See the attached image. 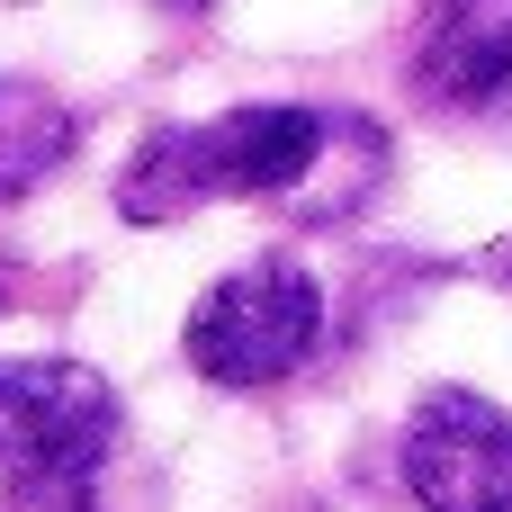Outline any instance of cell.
Returning <instances> with one entry per match:
<instances>
[{
	"mask_svg": "<svg viewBox=\"0 0 512 512\" xmlns=\"http://www.w3.org/2000/svg\"><path fill=\"white\" fill-rule=\"evenodd\" d=\"M315 153H324V108H297V99L225 108L207 126H162L117 171V216L171 225L207 198H279L315 180Z\"/></svg>",
	"mask_w": 512,
	"mask_h": 512,
	"instance_id": "cell-1",
	"label": "cell"
},
{
	"mask_svg": "<svg viewBox=\"0 0 512 512\" xmlns=\"http://www.w3.org/2000/svg\"><path fill=\"white\" fill-rule=\"evenodd\" d=\"M315 342H324V288H315V270H297L279 252L216 279L180 333V351L207 387H279L288 369L315 360Z\"/></svg>",
	"mask_w": 512,
	"mask_h": 512,
	"instance_id": "cell-2",
	"label": "cell"
},
{
	"mask_svg": "<svg viewBox=\"0 0 512 512\" xmlns=\"http://www.w3.org/2000/svg\"><path fill=\"white\" fill-rule=\"evenodd\" d=\"M117 441V396L81 360H0V477L90 486Z\"/></svg>",
	"mask_w": 512,
	"mask_h": 512,
	"instance_id": "cell-3",
	"label": "cell"
},
{
	"mask_svg": "<svg viewBox=\"0 0 512 512\" xmlns=\"http://www.w3.org/2000/svg\"><path fill=\"white\" fill-rule=\"evenodd\" d=\"M405 486L423 512H512V414L477 387H432L405 423Z\"/></svg>",
	"mask_w": 512,
	"mask_h": 512,
	"instance_id": "cell-4",
	"label": "cell"
},
{
	"mask_svg": "<svg viewBox=\"0 0 512 512\" xmlns=\"http://www.w3.org/2000/svg\"><path fill=\"white\" fill-rule=\"evenodd\" d=\"M414 81L441 108H486L512 90V0H441L423 45H414Z\"/></svg>",
	"mask_w": 512,
	"mask_h": 512,
	"instance_id": "cell-5",
	"label": "cell"
},
{
	"mask_svg": "<svg viewBox=\"0 0 512 512\" xmlns=\"http://www.w3.org/2000/svg\"><path fill=\"white\" fill-rule=\"evenodd\" d=\"M72 108L45 81H0V207L27 198L36 180H54L72 162Z\"/></svg>",
	"mask_w": 512,
	"mask_h": 512,
	"instance_id": "cell-6",
	"label": "cell"
},
{
	"mask_svg": "<svg viewBox=\"0 0 512 512\" xmlns=\"http://www.w3.org/2000/svg\"><path fill=\"white\" fill-rule=\"evenodd\" d=\"M495 279H512V234H504V243H495Z\"/></svg>",
	"mask_w": 512,
	"mask_h": 512,
	"instance_id": "cell-7",
	"label": "cell"
},
{
	"mask_svg": "<svg viewBox=\"0 0 512 512\" xmlns=\"http://www.w3.org/2000/svg\"><path fill=\"white\" fill-rule=\"evenodd\" d=\"M162 9H207V0H162Z\"/></svg>",
	"mask_w": 512,
	"mask_h": 512,
	"instance_id": "cell-8",
	"label": "cell"
}]
</instances>
